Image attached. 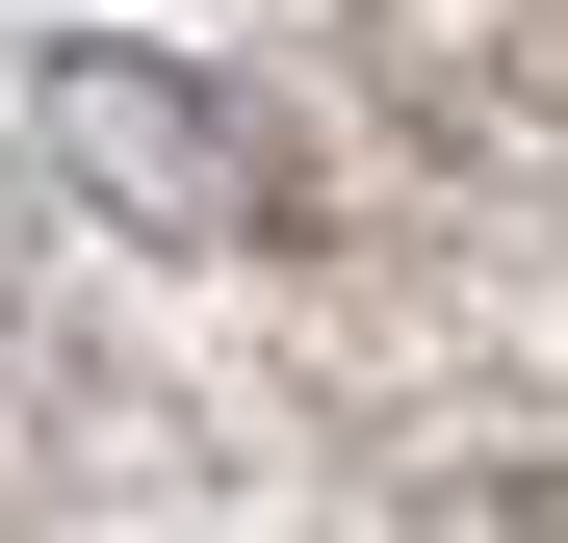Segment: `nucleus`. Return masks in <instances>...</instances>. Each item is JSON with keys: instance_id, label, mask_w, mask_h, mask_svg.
I'll return each instance as SVG.
<instances>
[{"instance_id": "nucleus-1", "label": "nucleus", "mask_w": 568, "mask_h": 543, "mask_svg": "<svg viewBox=\"0 0 568 543\" xmlns=\"http://www.w3.org/2000/svg\"><path fill=\"white\" fill-rule=\"evenodd\" d=\"M52 155L104 181L130 233H181V259H233V233L284 208V181L233 155V104H207V78H181V52H52Z\"/></svg>"}]
</instances>
